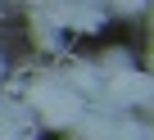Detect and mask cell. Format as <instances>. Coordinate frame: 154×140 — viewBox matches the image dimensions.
<instances>
[{
    "label": "cell",
    "mask_w": 154,
    "mask_h": 140,
    "mask_svg": "<svg viewBox=\"0 0 154 140\" xmlns=\"http://www.w3.org/2000/svg\"><path fill=\"white\" fill-rule=\"evenodd\" d=\"M104 18H109V9L100 0H68V9H63V27H72V32H100Z\"/></svg>",
    "instance_id": "cell-1"
},
{
    "label": "cell",
    "mask_w": 154,
    "mask_h": 140,
    "mask_svg": "<svg viewBox=\"0 0 154 140\" xmlns=\"http://www.w3.org/2000/svg\"><path fill=\"white\" fill-rule=\"evenodd\" d=\"M100 140H145V122H140V118H127L122 109H113Z\"/></svg>",
    "instance_id": "cell-2"
},
{
    "label": "cell",
    "mask_w": 154,
    "mask_h": 140,
    "mask_svg": "<svg viewBox=\"0 0 154 140\" xmlns=\"http://www.w3.org/2000/svg\"><path fill=\"white\" fill-rule=\"evenodd\" d=\"M63 86H72L77 95H100V86H104V73L100 68H91V63H77V68H68V77H63Z\"/></svg>",
    "instance_id": "cell-3"
},
{
    "label": "cell",
    "mask_w": 154,
    "mask_h": 140,
    "mask_svg": "<svg viewBox=\"0 0 154 140\" xmlns=\"http://www.w3.org/2000/svg\"><path fill=\"white\" fill-rule=\"evenodd\" d=\"M95 68H100L104 77H113V73H127V68H131V54H127V50H109V54H104Z\"/></svg>",
    "instance_id": "cell-4"
},
{
    "label": "cell",
    "mask_w": 154,
    "mask_h": 140,
    "mask_svg": "<svg viewBox=\"0 0 154 140\" xmlns=\"http://www.w3.org/2000/svg\"><path fill=\"white\" fill-rule=\"evenodd\" d=\"M104 9H113V14H122V18H136V14L149 9V0H104Z\"/></svg>",
    "instance_id": "cell-5"
},
{
    "label": "cell",
    "mask_w": 154,
    "mask_h": 140,
    "mask_svg": "<svg viewBox=\"0 0 154 140\" xmlns=\"http://www.w3.org/2000/svg\"><path fill=\"white\" fill-rule=\"evenodd\" d=\"M145 122V140H154V118H140Z\"/></svg>",
    "instance_id": "cell-6"
},
{
    "label": "cell",
    "mask_w": 154,
    "mask_h": 140,
    "mask_svg": "<svg viewBox=\"0 0 154 140\" xmlns=\"http://www.w3.org/2000/svg\"><path fill=\"white\" fill-rule=\"evenodd\" d=\"M149 77H154V50H149Z\"/></svg>",
    "instance_id": "cell-7"
}]
</instances>
